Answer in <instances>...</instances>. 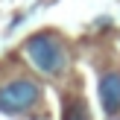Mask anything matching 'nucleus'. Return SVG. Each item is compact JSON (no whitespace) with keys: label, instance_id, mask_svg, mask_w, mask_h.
<instances>
[{"label":"nucleus","instance_id":"obj_1","mask_svg":"<svg viewBox=\"0 0 120 120\" xmlns=\"http://www.w3.org/2000/svg\"><path fill=\"white\" fill-rule=\"evenodd\" d=\"M26 56L35 64V70H41L44 76H59L68 68V53H64L62 41L50 32H38L26 38Z\"/></svg>","mask_w":120,"mask_h":120},{"label":"nucleus","instance_id":"obj_2","mask_svg":"<svg viewBox=\"0 0 120 120\" xmlns=\"http://www.w3.org/2000/svg\"><path fill=\"white\" fill-rule=\"evenodd\" d=\"M38 94H41V88L32 79H15L0 88V111L3 114H18V111L35 105Z\"/></svg>","mask_w":120,"mask_h":120},{"label":"nucleus","instance_id":"obj_3","mask_svg":"<svg viewBox=\"0 0 120 120\" xmlns=\"http://www.w3.org/2000/svg\"><path fill=\"white\" fill-rule=\"evenodd\" d=\"M100 103H103L105 114H117L120 111V70H109L100 79Z\"/></svg>","mask_w":120,"mask_h":120},{"label":"nucleus","instance_id":"obj_4","mask_svg":"<svg viewBox=\"0 0 120 120\" xmlns=\"http://www.w3.org/2000/svg\"><path fill=\"white\" fill-rule=\"evenodd\" d=\"M62 120H88V109L82 100H70L68 105H64V114Z\"/></svg>","mask_w":120,"mask_h":120}]
</instances>
